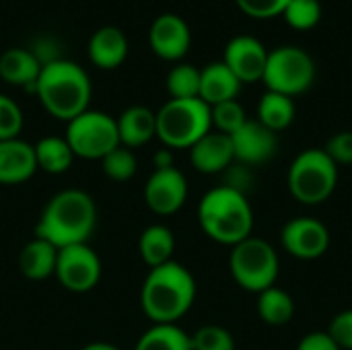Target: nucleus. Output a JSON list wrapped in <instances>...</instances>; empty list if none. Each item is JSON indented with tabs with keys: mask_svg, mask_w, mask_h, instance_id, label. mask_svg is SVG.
<instances>
[{
	"mask_svg": "<svg viewBox=\"0 0 352 350\" xmlns=\"http://www.w3.org/2000/svg\"><path fill=\"white\" fill-rule=\"evenodd\" d=\"M97 225L95 200L76 188L62 190L50 198L35 225V237L50 241L62 250L68 245L87 243Z\"/></svg>",
	"mask_w": 352,
	"mask_h": 350,
	"instance_id": "f257e3e1",
	"label": "nucleus"
},
{
	"mask_svg": "<svg viewBox=\"0 0 352 350\" xmlns=\"http://www.w3.org/2000/svg\"><path fill=\"white\" fill-rule=\"evenodd\" d=\"M194 274L179 262L148 268L140 289V307L153 324H177L196 301Z\"/></svg>",
	"mask_w": 352,
	"mask_h": 350,
	"instance_id": "f03ea898",
	"label": "nucleus"
},
{
	"mask_svg": "<svg viewBox=\"0 0 352 350\" xmlns=\"http://www.w3.org/2000/svg\"><path fill=\"white\" fill-rule=\"evenodd\" d=\"M91 93L93 87L89 74L82 66L66 58L41 66L35 83V95L39 97L43 109L66 124L89 109Z\"/></svg>",
	"mask_w": 352,
	"mask_h": 350,
	"instance_id": "7ed1b4c3",
	"label": "nucleus"
},
{
	"mask_svg": "<svg viewBox=\"0 0 352 350\" xmlns=\"http://www.w3.org/2000/svg\"><path fill=\"white\" fill-rule=\"evenodd\" d=\"M198 223L206 237L233 248L252 237L254 210L245 194L227 186H217L200 198Z\"/></svg>",
	"mask_w": 352,
	"mask_h": 350,
	"instance_id": "20e7f679",
	"label": "nucleus"
},
{
	"mask_svg": "<svg viewBox=\"0 0 352 350\" xmlns=\"http://www.w3.org/2000/svg\"><path fill=\"white\" fill-rule=\"evenodd\" d=\"M210 130V105L200 97L169 99L157 111V138L165 149H192Z\"/></svg>",
	"mask_w": 352,
	"mask_h": 350,
	"instance_id": "39448f33",
	"label": "nucleus"
},
{
	"mask_svg": "<svg viewBox=\"0 0 352 350\" xmlns=\"http://www.w3.org/2000/svg\"><path fill=\"white\" fill-rule=\"evenodd\" d=\"M291 196L305 206L324 204L338 186V165L324 149H307L299 153L287 173Z\"/></svg>",
	"mask_w": 352,
	"mask_h": 350,
	"instance_id": "423d86ee",
	"label": "nucleus"
},
{
	"mask_svg": "<svg viewBox=\"0 0 352 350\" xmlns=\"http://www.w3.org/2000/svg\"><path fill=\"white\" fill-rule=\"evenodd\" d=\"M229 272L237 287L258 295L276 285L280 260L276 250L266 239L252 235L231 248Z\"/></svg>",
	"mask_w": 352,
	"mask_h": 350,
	"instance_id": "0eeeda50",
	"label": "nucleus"
},
{
	"mask_svg": "<svg viewBox=\"0 0 352 350\" xmlns=\"http://www.w3.org/2000/svg\"><path fill=\"white\" fill-rule=\"evenodd\" d=\"M66 142L74 157L87 161H101L113 149L120 146L118 122L105 111L87 109L66 126Z\"/></svg>",
	"mask_w": 352,
	"mask_h": 350,
	"instance_id": "6e6552de",
	"label": "nucleus"
},
{
	"mask_svg": "<svg viewBox=\"0 0 352 350\" xmlns=\"http://www.w3.org/2000/svg\"><path fill=\"white\" fill-rule=\"evenodd\" d=\"M264 85L272 93L297 97L305 93L316 80V64L311 56L293 45H283L268 52L266 70L262 76Z\"/></svg>",
	"mask_w": 352,
	"mask_h": 350,
	"instance_id": "1a4fd4ad",
	"label": "nucleus"
},
{
	"mask_svg": "<svg viewBox=\"0 0 352 350\" xmlns=\"http://www.w3.org/2000/svg\"><path fill=\"white\" fill-rule=\"evenodd\" d=\"M101 258L89 243L68 245L58 250V262L54 276L58 283L72 293H87L101 281Z\"/></svg>",
	"mask_w": 352,
	"mask_h": 350,
	"instance_id": "9d476101",
	"label": "nucleus"
},
{
	"mask_svg": "<svg viewBox=\"0 0 352 350\" xmlns=\"http://www.w3.org/2000/svg\"><path fill=\"white\" fill-rule=\"evenodd\" d=\"M280 245L297 260H318L330 250V231L318 219L297 217L285 223Z\"/></svg>",
	"mask_w": 352,
	"mask_h": 350,
	"instance_id": "9b49d317",
	"label": "nucleus"
},
{
	"mask_svg": "<svg viewBox=\"0 0 352 350\" xmlns=\"http://www.w3.org/2000/svg\"><path fill=\"white\" fill-rule=\"evenodd\" d=\"M144 204L159 217L175 215L188 200V179L177 167L155 169L144 184Z\"/></svg>",
	"mask_w": 352,
	"mask_h": 350,
	"instance_id": "f8f14e48",
	"label": "nucleus"
},
{
	"mask_svg": "<svg viewBox=\"0 0 352 350\" xmlns=\"http://www.w3.org/2000/svg\"><path fill=\"white\" fill-rule=\"evenodd\" d=\"M235 161L248 167L268 163L278 149L276 132L268 130L258 120H248L235 134H231Z\"/></svg>",
	"mask_w": 352,
	"mask_h": 350,
	"instance_id": "ddd939ff",
	"label": "nucleus"
},
{
	"mask_svg": "<svg viewBox=\"0 0 352 350\" xmlns=\"http://www.w3.org/2000/svg\"><path fill=\"white\" fill-rule=\"evenodd\" d=\"M266 60H268L266 47L262 45L260 39H256L252 35L233 37L227 43L225 56H223V62L241 80V85L262 80L264 70H266Z\"/></svg>",
	"mask_w": 352,
	"mask_h": 350,
	"instance_id": "4468645a",
	"label": "nucleus"
},
{
	"mask_svg": "<svg viewBox=\"0 0 352 350\" xmlns=\"http://www.w3.org/2000/svg\"><path fill=\"white\" fill-rule=\"evenodd\" d=\"M148 43L161 60L175 62L188 54L190 43H192V33H190L188 23L182 17L173 12H165L157 17L155 23L151 25Z\"/></svg>",
	"mask_w": 352,
	"mask_h": 350,
	"instance_id": "2eb2a0df",
	"label": "nucleus"
},
{
	"mask_svg": "<svg viewBox=\"0 0 352 350\" xmlns=\"http://www.w3.org/2000/svg\"><path fill=\"white\" fill-rule=\"evenodd\" d=\"M190 151V163L198 173L204 175H219L225 173L235 163L233 142L231 136L210 130L202 136Z\"/></svg>",
	"mask_w": 352,
	"mask_h": 350,
	"instance_id": "dca6fc26",
	"label": "nucleus"
},
{
	"mask_svg": "<svg viewBox=\"0 0 352 350\" xmlns=\"http://www.w3.org/2000/svg\"><path fill=\"white\" fill-rule=\"evenodd\" d=\"M37 171L35 149L33 144L10 138L0 140V184L2 186H19L31 179Z\"/></svg>",
	"mask_w": 352,
	"mask_h": 350,
	"instance_id": "f3484780",
	"label": "nucleus"
},
{
	"mask_svg": "<svg viewBox=\"0 0 352 350\" xmlns=\"http://www.w3.org/2000/svg\"><path fill=\"white\" fill-rule=\"evenodd\" d=\"M126 56H128V39L122 29L113 25H105L91 35L89 58L97 68L113 70L124 64Z\"/></svg>",
	"mask_w": 352,
	"mask_h": 350,
	"instance_id": "a211bd4d",
	"label": "nucleus"
},
{
	"mask_svg": "<svg viewBox=\"0 0 352 350\" xmlns=\"http://www.w3.org/2000/svg\"><path fill=\"white\" fill-rule=\"evenodd\" d=\"M241 91V80L229 70V66L221 62H212L200 70V99L206 105H219L225 101L237 99Z\"/></svg>",
	"mask_w": 352,
	"mask_h": 350,
	"instance_id": "6ab92c4d",
	"label": "nucleus"
},
{
	"mask_svg": "<svg viewBox=\"0 0 352 350\" xmlns=\"http://www.w3.org/2000/svg\"><path fill=\"white\" fill-rule=\"evenodd\" d=\"M118 122L120 144L126 149L144 146L157 136V113L144 105H132L122 111Z\"/></svg>",
	"mask_w": 352,
	"mask_h": 350,
	"instance_id": "aec40b11",
	"label": "nucleus"
},
{
	"mask_svg": "<svg viewBox=\"0 0 352 350\" xmlns=\"http://www.w3.org/2000/svg\"><path fill=\"white\" fill-rule=\"evenodd\" d=\"M39 72L41 62L27 47H10L0 56V78L8 85L23 87L35 93Z\"/></svg>",
	"mask_w": 352,
	"mask_h": 350,
	"instance_id": "412c9836",
	"label": "nucleus"
},
{
	"mask_svg": "<svg viewBox=\"0 0 352 350\" xmlns=\"http://www.w3.org/2000/svg\"><path fill=\"white\" fill-rule=\"evenodd\" d=\"M58 262V248L41 237H33L19 252V270L29 281H45L54 276Z\"/></svg>",
	"mask_w": 352,
	"mask_h": 350,
	"instance_id": "4be33fe9",
	"label": "nucleus"
},
{
	"mask_svg": "<svg viewBox=\"0 0 352 350\" xmlns=\"http://www.w3.org/2000/svg\"><path fill=\"white\" fill-rule=\"evenodd\" d=\"M175 237L165 225H148L138 237V254L148 268L163 266L173 260Z\"/></svg>",
	"mask_w": 352,
	"mask_h": 350,
	"instance_id": "5701e85b",
	"label": "nucleus"
},
{
	"mask_svg": "<svg viewBox=\"0 0 352 350\" xmlns=\"http://www.w3.org/2000/svg\"><path fill=\"white\" fill-rule=\"evenodd\" d=\"M33 149H35L37 169L50 175L66 173L72 167V161L76 159L64 136H43L37 140Z\"/></svg>",
	"mask_w": 352,
	"mask_h": 350,
	"instance_id": "b1692460",
	"label": "nucleus"
},
{
	"mask_svg": "<svg viewBox=\"0 0 352 350\" xmlns=\"http://www.w3.org/2000/svg\"><path fill=\"white\" fill-rule=\"evenodd\" d=\"M256 309H258L260 320L274 328L287 326L295 318V301L291 293H287L285 289L276 285L258 293Z\"/></svg>",
	"mask_w": 352,
	"mask_h": 350,
	"instance_id": "393cba45",
	"label": "nucleus"
},
{
	"mask_svg": "<svg viewBox=\"0 0 352 350\" xmlns=\"http://www.w3.org/2000/svg\"><path fill=\"white\" fill-rule=\"evenodd\" d=\"M295 101L287 95L266 91L258 103V122L272 132H283L295 122Z\"/></svg>",
	"mask_w": 352,
	"mask_h": 350,
	"instance_id": "a878e982",
	"label": "nucleus"
},
{
	"mask_svg": "<svg viewBox=\"0 0 352 350\" xmlns=\"http://www.w3.org/2000/svg\"><path fill=\"white\" fill-rule=\"evenodd\" d=\"M134 350H192V338L177 324H153Z\"/></svg>",
	"mask_w": 352,
	"mask_h": 350,
	"instance_id": "bb28decb",
	"label": "nucleus"
},
{
	"mask_svg": "<svg viewBox=\"0 0 352 350\" xmlns=\"http://www.w3.org/2000/svg\"><path fill=\"white\" fill-rule=\"evenodd\" d=\"M165 85L171 99H196L200 97V70L192 64H175Z\"/></svg>",
	"mask_w": 352,
	"mask_h": 350,
	"instance_id": "cd10ccee",
	"label": "nucleus"
},
{
	"mask_svg": "<svg viewBox=\"0 0 352 350\" xmlns=\"http://www.w3.org/2000/svg\"><path fill=\"white\" fill-rule=\"evenodd\" d=\"M101 165H103V173L111 182H128L136 175V169H138V161L132 149H126L122 144L113 149L109 155H105L101 159Z\"/></svg>",
	"mask_w": 352,
	"mask_h": 350,
	"instance_id": "c85d7f7f",
	"label": "nucleus"
},
{
	"mask_svg": "<svg viewBox=\"0 0 352 350\" xmlns=\"http://www.w3.org/2000/svg\"><path fill=\"white\" fill-rule=\"evenodd\" d=\"M210 120H212V128L217 132L231 136L248 122V116H245L243 105L237 99H233V101L212 105L210 107Z\"/></svg>",
	"mask_w": 352,
	"mask_h": 350,
	"instance_id": "c756f323",
	"label": "nucleus"
},
{
	"mask_svg": "<svg viewBox=\"0 0 352 350\" xmlns=\"http://www.w3.org/2000/svg\"><path fill=\"white\" fill-rule=\"evenodd\" d=\"M287 23L297 31L314 29L322 19V4L320 0H291L283 12Z\"/></svg>",
	"mask_w": 352,
	"mask_h": 350,
	"instance_id": "7c9ffc66",
	"label": "nucleus"
},
{
	"mask_svg": "<svg viewBox=\"0 0 352 350\" xmlns=\"http://www.w3.org/2000/svg\"><path fill=\"white\" fill-rule=\"evenodd\" d=\"M190 338L192 350H235L233 334L223 326H202Z\"/></svg>",
	"mask_w": 352,
	"mask_h": 350,
	"instance_id": "2f4dec72",
	"label": "nucleus"
},
{
	"mask_svg": "<svg viewBox=\"0 0 352 350\" xmlns=\"http://www.w3.org/2000/svg\"><path fill=\"white\" fill-rule=\"evenodd\" d=\"M23 111L14 99L0 93V140L19 138L23 130Z\"/></svg>",
	"mask_w": 352,
	"mask_h": 350,
	"instance_id": "473e14b6",
	"label": "nucleus"
},
{
	"mask_svg": "<svg viewBox=\"0 0 352 350\" xmlns=\"http://www.w3.org/2000/svg\"><path fill=\"white\" fill-rule=\"evenodd\" d=\"M235 2L252 19H272L283 14L291 0H235Z\"/></svg>",
	"mask_w": 352,
	"mask_h": 350,
	"instance_id": "72a5a7b5",
	"label": "nucleus"
},
{
	"mask_svg": "<svg viewBox=\"0 0 352 350\" xmlns=\"http://www.w3.org/2000/svg\"><path fill=\"white\" fill-rule=\"evenodd\" d=\"M326 332L338 349L352 350V309H344L334 316Z\"/></svg>",
	"mask_w": 352,
	"mask_h": 350,
	"instance_id": "f704fd0d",
	"label": "nucleus"
},
{
	"mask_svg": "<svg viewBox=\"0 0 352 350\" xmlns=\"http://www.w3.org/2000/svg\"><path fill=\"white\" fill-rule=\"evenodd\" d=\"M326 155L336 163V165H352V132L344 130L334 134L326 146H324Z\"/></svg>",
	"mask_w": 352,
	"mask_h": 350,
	"instance_id": "c9c22d12",
	"label": "nucleus"
},
{
	"mask_svg": "<svg viewBox=\"0 0 352 350\" xmlns=\"http://www.w3.org/2000/svg\"><path fill=\"white\" fill-rule=\"evenodd\" d=\"M221 175H223V184L221 186H227L231 190H237V192H241L245 196H248V190L254 184V175H252L250 167L248 165H241L237 161L225 173H221Z\"/></svg>",
	"mask_w": 352,
	"mask_h": 350,
	"instance_id": "e433bc0d",
	"label": "nucleus"
},
{
	"mask_svg": "<svg viewBox=\"0 0 352 350\" xmlns=\"http://www.w3.org/2000/svg\"><path fill=\"white\" fill-rule=\"evenodd\" d=\"M297 350H340L336 342L328 336V332H311L303 336L297 344Z\"/></svg>",
	"mask_w": 352,
	"mask_h": 350,
	"instance_id": "4c0bfd02",
	"label": "nucleus"
},
{
	"mask_svg": "<svg viewBox=\"0 0 352 350\" xmlns=\"http://www.w3.org/2000/svg\"><path fill=\"white\" fill-rule=\"evenodd\" d=\"M153 165H155V169L175 167V159H173L171 149H161V151H157V153H155V157H153Z\"/></svg>",
	"mask_w": 352,
	"mask_h": 350,
	"instance_id": "58836bf2",
	"label": "nucleus"
},
{
	"mask_svg": "<svg viewBox=\"0 0 352 350\" xmlns=\"http://www.w3.org/2000/svg\"><path fill=\"white\" fill-rule=\"evenodd\" d=\"M82 350H120L116 344H109V342H91L87 344Z\"/></svg>",
	"mask_w": 352,
	"mask_h": 350,
	"instance_id": "ea45409f",
	"label": "nucleus"
}]
</instances>
